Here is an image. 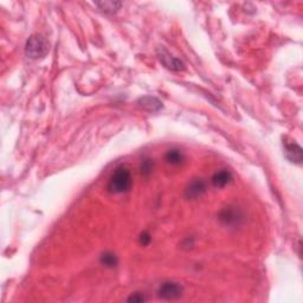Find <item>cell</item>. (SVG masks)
Listing matches in <instances>:
<instances>
[{"label":"cell","mask_w":303,"mask_h":303,"mask_svg":"<svg viewBox=\"0 0 303 303\" xmlns=\"http://www.w3.org/2000/svg\"><path fill=\"white\" fill-rule=\"evenodd\" d=\"M100 260L101 263H102V265L109 269L116 268L117 264H119V259H117V257L114 255L113 252H104L103 255L101 256Z\"/></svg>","instance_id":"12"},{"label":"cell","mask_w":303,"mask_h":303,"mask_svg":"<svg viewBox=\"0 0 303 303\" xmlns=\"http://www.w3.org/2000/svg\"><path fill=\"white\" fill-rule=\"evenodd\" d=\"M231 180H232V174L227 169H220V171L216 172L212 177L213 186L218 188L226 186L227 184H230Z\"/></svg>","instance_id":"9"},{"label":"cell","mask_w":303,"mask_h":303,"mask_svg":"<svg viewBox=\"0 0 303 303\" xmlns=\"http://www.w3.org/2000/svg\"><path fill=\"white\" fill-rule=\"evenodd\" d=\"M132 187V173L127 166H119L108 181V191L110 193L120 194L129 191Z\"/></svg>","instance_id":"1"},{"label":"cell","mask_w":303,"mask_h":303,"mask_svg":"<svg viewBox=\"0 0 303 303\" xmlns=\"http://www.w3.org/2000/svg\"><path fill=\"white\" fill-rule=\"evenodd\" d=\"M138 106L149 113H156L162 109V102L154 96H143L138 100Z\"/></svg>","instance_id":"7"},{"label":"cell","mask_w":303,"mask_h":303,"mask_svg":"<svg viewBox=\"0 0 303 303\" xmlns=\"http://www.w3.org/2000/svg\"><path fill=\"white\" fill-rule=\"evenodd\" d=\"M284 149H285L284 152L285 156L289 161L292 162V164H297V165L301 164L303 159V153H302V148L299 147L297 143L295 142L285 143Z\"/></svg>","instance_id":"8"},{"label":"cell","mask_w":303,"mask_h":303,"mask_svg":"<svg viewBox=\"0 0 303 303\" xmlns=\"http://www.w3.org/2000/svg\"><path fill=\"white\" fill-rule=\"evenodd\" d=\"M50 51V44L48 39L42 35H32L26 41L25 44V55L30 60H42Z\"/></svg>","instance_id":"2"},{"label":"cell","mask_w":303,"mask_h":303,"mask_svg":"<svg viewBox=\"0 0 303 303\" xmlns=\"http://www.w3.org/2000/svg\"><path fill=\"white\" fill-rule=\"evenodd\" d=\"M182 294H184V286H182L180 283L174 281L164 282L159 286L158 290L159 297L161 299H167V301L181 297Z\"/></svg>","instance_id":"3"},{"label":"cell","mask_w":303,"mask_h":303,"mask_svg":"<svg viewBox=\"0 0 303 303\" xmlns=\"http://www.w3.org/2000/svg\"><path fill=\"white\" fill-rule=\"evenodd\" d=\"M149 242H151V236L147 232H143L141 236H140V243L142 245H148Z\"/></svg>","instance_id":"15"},{"label":"cell","mask_w":303,"mask_h":303,"mask_svg":"<svg viewBox=\"0 0 303 303\" xmlns=\"http://www.w3.org/2000/svg\"><path fill=\"white\" fill-rule=\"evenodd\" d=\"M153 168H154V162L152 159H143V161L140 164V172L143 177H148L153 172Z\"/></svg>","instance_id":"13"},{"label":"cell","mask_w":303,"mask_h":303,"mask_svg":"<svg viewBox=\"0 0 303 303\" xmlns=\"http://www.w3.org/2000/svg\"><path fill=\"white\" fill-rule=\"evenodd\" d=\"M206 192V182L203 179H194L187 185L185 190V197L187 199H198Z\"/></svg>","instance_id":"6"},{"label":"cell","mask_w":303,"mask_h":303,"mask_svg":"<svg viewBox=\"0 0 303 303\" xmlns=\"http://www.w3.org/2000/svg\"><path fill=\"white\" fill-rule=\"evenodd\" d=\"M127 301L133 302V303H141V302H145L146 298H145V296H143L142 294H140V292H134V294H132L129 296Z\"/></svg>","instance_id":"14"},{"label":"cell","mask_w":303,"mask_h":303,"mask_svg":"<svg viewBox=\"0 0 303 303\" xmlns=\"http://www.w3.org/2000/svg\"><path fill=\"white\" fill-rule=\"evenodd\" d=\"M95 5L101 10V11L104 13H109V15L116 13L122 6V4L120 2H100V3H95Z\"/></svg>","instance_id":"11"},{"label":"cell","mask_w":303,"mask_h":303,"mask_svg":"<svg viewBox=\"0 0 303 303\" xmlns=\"http://www.w3.org/2000/svg\"><path fill=\"white\" fill-rule=\"evenodd\" d=\"M165 160L167 164L172 165V166H179L184 162L185 156L181 153V151H179V149H175V148H172V149H169V151L166 152Z\"/></svg>","instance_id":"10"},{"label":"cell","mask_w":303,"mask_h":303,"mask_svg":"<svg viewBox=\"0 0 303 303\" xmlns=\"http://www.w3.org/2000/svg\"><path fill=\"white\" fill-rule=\"evenodd\" d=\"M156 56H158L159 61L161 62L162 65H164L165 68H167L168 70L177 71V73L178 71L185 70V64L182 63V61L174 57L172 54H169L164 47L156 49Z\"/></svg>","instance_id":"4"},{"label":"cell","mask_w":303,"mask_h":303,"mask_svg":"<svg viewBox=\"0 0 303 303\" xmlns=\"http://www.w3.org/2000/svg\"><path fill=\"white\" fill-rule=\"evenodd\" d=\"M219 220L223 224L229 226L239 225L243 220V214L237 207H225L220 211L219 213Z\"/></svg>","instance_id":"5"}]
</instances>
